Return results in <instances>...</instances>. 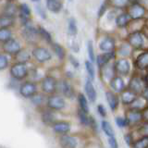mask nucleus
Instances as JSON below:
<instances>
[{
  "label": "nucleus",
  "mask_w": 148,
  "mask_h": 148,
  "mask_svg": "<svg viewBox=\"0 0 148 148\" xmlns=\"http://www.w3.org/2000/svg\"><path fill=\"white\" fill-rule=\"evenodd\" d=\"M108 86L109 88V90L119 95V94H121L124 90L127 89V82L125 81L124 77L115 75L108 82Z\"/></svg>",
  "instance_id": "1a4fd4ad"
},
{
  "label": "nucleus",
  "mask_w": 148,
  "mask_h": 148,
  "mask_svg": "<svg viewBox=\"0 0 148 148\" xmlns=\"http://www.w3.org/2000/svg\"><path fill=\"white\" fill-rule=\"evenodd\" d=\"M32 56L38 62L44 63L52 58V54L45 47H36L32 50Z\"/></svg>",
  "instance_id": "6ab92c4d"
},
{
  "label": "nucleus",
  "mask_w": 148,
  "mask_h": 148,
  "mask_svg": "<svg viewBox=\"0 0 148 148\" xmlns=\"http://www.w3.org/2000/svg\"><path fill=\"white\" fill-rule=\"evenodd\" d=\"M142 32L143 34L146 38L148 39V18H145V25L143 27V30Z\"/></svg>",
  "instance_id": "13d9d810"
},
{
  "label": "nucleus",
  "mask_w": 148,
  "mask_h": 148,
  "mask_svg": "<svg viewBox=\"0 0 148 148\" xmlns=\"http://www.w3.org/2000/svg\"><path fill=\"white\" fill-rule=\"evenodd\" d=\"M87 53H88V57H89V60L92 61V63L95 62V47H94V44H92V41H88L87 43Z\"/></svg>",
  "instance_id": "de8ad7c7"
},
{
  "label": "nucleus",
  "mask_w": 148,
  "mask_h": 148,
  "mask_svg": "<svg viewBox=\"0 0 148 148\" xmlns=\"http://www.w3.org/2000/svg\"><path fill=\"white\" fill-rule=\"evenodd\" d=\"M71 40H69V48H71L73 52H75V53H78L79 51H80V45H79V43L76 41V39L74 38V37L71 36Z\"/></svg>",
  "instance_id": "603ef678"
},
{
  "label": "nucleus",
  "mask_w": 148,
  "mask_h": 148,
  "mask_svg": "<svg viewBox=\"0 0 148 148\" xmlns=\"http://www.w3.org/2000/svg\"><path fill=\"white\" fill-rule=\"evenodd\" d=\"M46 7L51 12L58 13L61 11L63 8V4L61 0H46Z\"/></svg>",
  "instance_id": "c756f323"
},
{
  "label": "nucleus",
  "mask_w": 148,
  "mask_h": 148,
  "mask_svg": "<svg viewBox=\"0 0 148 148\" xmlns=\"http://www.w3.org/2000/svg\"><path fill=\"white\" fill-rule=\"evenodd\" d=\"M8 66V59L5 55L0 54V71L7 69Z\"/></svg>",
  "instance_id": "5fc2aeb1"
},
{
  "label": "nucleus",
  "mask_w": 148,
  "mask_h": 148,
  "mask_svg": "<svg viewBox=\"0 0 148 148\" xmlns=\"http://www.w3.org/2000/svg\"><path fill=\"white\" fill-rule=\"evenodd\" d=\"M110 8H111L110 0H104V2L101 4L98 11H97V17H98V18H103L105 16V14L108 12Z\"/></svg>",
  "instance_id": "79ce46f5"
},
{
  "label": "nucleus",
  "mask_w": 148,
  "mask_h": 148,
  "mask_svg": "<svg viewBox=\"0 0 148 148\" xmlns=\"http://www.w3.org/2000/svg\"><path fill=\"white\" fill-rule=\"evenodd\" d=\"M22 35L27 42L32 43V42H35L38 38V31H37L34 27H32L31 25H24V29L22 31Z\"/></svg>",
  "instance_id": "b1692460"
},
{
  "label": "nucleus",
  "mask_w": 148,
  "mask_h": 148,
  "mask_svg": "<svg viewBox=\"0 0 148 148\" xmlns=\"http://www.w3.org/2000/svg\"><path fill=\"white\" fill-rule=\"evenodd\" d=\"M133 63L127 58H117L113 61V66L116 75L124 78L130 77L132 73Z\"/></svg>",
  "instance_id": "f03ea898"
},
{
  "label": "nucleus",
  "mask_w": 148,
  "mask_h": 148,
  "mask_svg": "<svg viewBox=\"0 0 148 148\" xmlns=\"http://www.w3.org/2000/svg\"><path fill=\"white\" fill-rule=\"evenodd\" d=\"M18 10V8H17V7L15 6V5L9 3L7 5L6 8H5V9H4V14L5 15H8V16L15 17Z\"/></svg>",
  "instance_id": "49530a36"
},
{
  "label": "nucleus",
  "mask_w": 148,
  "mask_h": 148,
  "mask_svg": "<svg viewBox=\"0 0 148 148\" xmlns=\"http://www.w3.org/2000/svg\"><path fill=\"white\" fill-rule=\"evenodd\" d=\"M32 1H39V0H32Z\"/></svg>",
  "instance_id": "69168bd1"
},
{
  "label": "nucleus",
  "mask_w": 148,
  "mask_h": 148,
  "mask_svg": "<svg viewBox=\"0 0 148 148\" xmlns=\"http://www.w3.org/2000/svg\"><path fill=\"white\" fill-rule=\"evenodd\" d=\"M52 128L56 133L63 135V134L69 133L71 130V124L66 120H58L52 125Z\"/></svg>",
  "instance_id": "5701e85b"
},
{
  "label": "nucleus",
  "mask_w": 148,
  "mask_h": 148,
  "mask_svg": "<svg viewBox=\"0 0 148 148\" xmlns=\"http://www.w3.org/2000/svg\"><path fill=\"white\" fill-rule=\"evenodd\" d=\"M68 34L72 37H75L78 34L77 22L73 18H71L68 21Z\"/></svg>",
  "instance_id": "ea45409f"
},
{
  "label": "nucleus",
  "mask_w": 148,
  "mask_h": 148,
  "mask_svg": "<svg viewBox=\"0 0 148 148\" xmlns=\"http://www.w3.org/2000/svg\"><path fill=\"white\" fill-rule=\"evenodd\" d=\"M108 145L109 148H119V143L116 136L108 137Z\"/></svg>",
  "instance_id": "864d4df0"
},
{
  "label": "nucleus",
  "mask_w": 148,
  "mask_h": 148,
  "mask_svg": "<svg viewBox=\"0 0 148 148\" xmlns=\"http://www.w3.org/2000/svg\"><path fill=\"white\" fill-rule=\"evenodd\" d=\"M14 17L8 16L3 14L0 16V27L1 28H9L14 24Z\"/></svg>",
  "instance_id": "4c0bfd02"
},
{
  "label": "nucleus",
  "mask_w": 148,
  "mask_h": 148,
  "mask_svg": "<svg viewBox=\"0 0 148 148\" xmlns=\"http://www.w3.org/2000/svg\"><path fill=\"white\" fill-rule=\"evenodd\" d=\"M146 83L143 78V74L135 71L132 72L130 80L127 82V88L129 90L132 91L133 92H135L136 95H140L142 94V92L145 90V88L146 87Z\"/></svg>",
  "instance_id": "7ed1b4c3"
},
{
  "label": "nucleus",
  "mask_w": 148,
  "mask_h": 148,
  "mask_svg": "<svg viewBox=\"0 0 148 148\" xmlns=\"http://www.w3.org/2000/svg\"><path fill=\"white\" fill-rule=\"evenodd\" d=\"M99 71H100L101 80L103 81L106 83V84H108V82H110L111 79H112L116 75L114 66H113V62H111V63H109L108 65H106L105 67L100 69Z\"/></svg>",
  "instance_id": "4be33fe9"
},
{
  "label": "nucleus",
  "mask_w": 148,
  "mask_h": 148,
  "mask_svg": "<svg viewBox=\"0 0 148 148\" xmlns=\"http://www.w3.org/2000/svg\"><path fill=\"white\" fill-rule=\"evenodd\" d=\"M142 113H143V121L148 122V105L145 106V108L142 110Z\"/></svg>",
  "instance_id": "052dcab7"
},
{
  "label": "nucleus",
  "mask_w": 148,
  "mask_h": 148,
  "mask_svg": "<svg viewBox=\"0 0 148 148\" xmlns=\"http://www.w3.org/2000/svg\"><path fill=\"white\" fill-rule=\"evenodd\" d=\"M42 120H43V122L45 124L50 125V126H52L56 121H58L57 116H56V114L54 113V110L52 109L46 110L42 114Z\"/></svg>",
  "instance_id": "c85d7f7f"
},
{
  "label": "nucleus",
  "mask_w": 148,
  "mask_h": 148,
  "mask_svg": "<svg viewBox=\"0 0 148 148\" xmlns=\"http://www.w3.org/2000/svg\"><path fill=\"white\" fill-rule=\"evenodd\" d=\"M147 106L145 100L143 98L141 95H138V97L133 101V103L129 106L130 108L137 109V110H143Z\"/></svg>",
  "instance_id": "e433bc0d"
},
{
  "label": "nucleus",
  "mask_w": 148,
  "mask_h": 148,
  "mask_svg": "<svg viewBox=\"0 0 148 148\" xmlns=\"http://www.w3.org/2000/svg\"><path fill=\"white\" fill-rule=\"evenodd\" d=\"M130 148H148V138L137 136Z\"/></svg>",
  "instance_id": "f704fd0d"
},
{
  "label": "nucleus",
  "mask_w": 148,
  "mask_h": 148,
  "mask_svg": "<svg viewBox=\"0 0 148 148\" xmlns=\"http://www.w3.org/2000/svg\"><path fill=\"white\" fill-rule=\"evenodd\" d=\"M18 14L24 15L28 18L31 16V9L29 7H28L27 4H21L20 5V7H18Z\"/></svg>",
  "instance_id": "8fccbe9b"
},
{
  "label": "nucleus",
  "mask_w": 148,
  "mask_h": 148,
  "mask_svg": "<svg viewBox=\"0 0 148 148\" xmlns=\"http://www.w3.org/2000/svg\"><path fill=\"white\" fill-rule=\"evenodd\" d=\"M131 21H132V18L127 13V11L121 10V12H119L117 15V17H116L114 24L116 28L119 30H126Z\"/></svg>",
  "instance_id": "4468645a"
},
{
  "label": "nucleus",
  "mask_w": 148,
  "mask_h": 148,
  "mask_svg": "<svg viewBox=\"0 0 148 148\" xmlns=\"http://www.w3.org/2000/svg\"><path fill=\"white\" fill-rule=\"evenodd\" d=\"M37 31H38V34H39V36H41L42 38H43L45 42H47L48 44H52V43H53L52 36H51L50 32H49L48 31H46L44 27L39 26V27H38V29H37Z\"/></svg>",
  "instance_id": "c03bdc74"
},
{
  "label": "nucleus",
  "mask_w": 148,
  "mask_h": 148,
  "mask_svg": "<svg viewBox=\"0 0 148 148\" xmlns=\"http://www.w3.org/2000/svg\"><path fill=\"white\" fill-rule=\"evenodd\" d=\"M31 58V55L29 52L24 49H21L16 54V60L17 62L20 63H26L27 61H29Z\"/></svg>",
  "instance_id": "58836bf2"
},
{
  "label": "nucleus",
  "mask_w": 148,
  "mask_h": 148,
  "mask_svg": "<svg viewBox=\"0 0 148 148\" xmlns=\"http://www.w3.org/2000/svg\"><path fill=\"white\" fill-rule=\"evenodd\" d=\"M124 115L126 116L127 119L129 120L130 127H131L130 129L131 130L136 129L138 126H140V125L143 122L142 110H137V109L127 108L125 109Z\"/></svg>",
  "instance_id": "423d86ee"
},
{
  "label": "nucleus",
  "mask_w": 148,
  "mask_h": 148,
  "mask_svg": "<svg viewBox=\"0 0 148 148\" xmlns=\"http://www.w3.org/2000/svg\"><path fill=\"white\" fill-rule=\"evenodd\" d=\"M58 143L60 148H77L79 141L75 136L68 133L60 135L58 139Z\"/></svg>",
  "instance_id": "f3484780"
},
{
  "label": "nucleus",
  "mask_w": 148,
  "mask_h": 148,
  "mask_svg": "<svg viewBox=\"0 0 148 148\" xmlns=\"http://www.w3.org/2000/svg\"><path fill=\"white\" fill-rule=\"evenodd\" d=\"M36 10H37V13H38L39 15L42 18H46V14H45V9L42 8L41 6H36Z\"/></svg>",
  "instance_id": "bf43d9fd"
},
{
  "label": "nucleus",
  "mask_w": 148,
  "mask_h": 148,
  "mask_svg": "<svg viewBox=\"0 0 148 148\" xmlns=\"http://www.w3.org/2000/svg\"><path fill=\"white\" fill-rule=\"evenodd\" d=\"M130 4H131L130 0H110L111 8L119 10H126Z\"/></svg>",
  "instance_id": "72a5a7b5"
},
{
  "label": "nucleus",
  "mask_w": 148,
  "mask_h": 148,
  "mask_svg": "<svg viewBox=\"0 0 148 148\" xmlns=\"http://www.w3.org/2000/svg\"><path fill=\"white\" fill-rule=\"evenodd\" d=\"M97 113L102 119H106L108 117V109L106 108V106L103 104H98L96 106Z\"/></svg>",
  "instance_id": "3c124183"
},
{
  "label": "nucleus",
  "mask_w": 148,
  "mask_h": 148,
  "mask_svg": "<svg viewBox=\"0 0 148 148\" xmlns=\"http://www.w3.org/2000/svg\"><path fill=\"white\" fill-rule=\"evenodd\" d=\"M12 38V32L8 28H0V42L5 43Z\"/></svg>",
  "instance_id": "a18cd8bd"
},
{
  "label": "nucleus",
  "mask_w": 148,
  "mask_h": 148,
  "mask_svg": "<svg viewBox=\"0 0 148 148\" xmlns=\"http://www.w3.org/2000/svg\"><path fill=\"white\" fill-rule=\"evenodd\" d=\"M136 137H137V136H136L135 132H134L133 130H131V129H130L128 132H125L124 136H123L125 145H126L128 147H131L133 143V142H134V140H135V138H136Z\"/></svg>",
  "instance_id": "c9c22d12"
},
{
  "label": "nucleus",
  "mask_w": 148,
  "mask_h": 148,
  "mask_svg": "<svg viewBox=\"0 0 148 148\" xmlns=\"http://www.w3.org/2000/svg\"><path fill=\"white\" fill-rule=\"evenodd\" d=\"M105 96H106V101L108 105V108L111 110V112H116L120 106V98H119V95L116 94L113 91L111 90H106L105 92Z\"/></svg>",
  "instance_id": "9b49d317"
},
{
  "label": "nucleus",
  "mask_w": 148,
  "mask_h": 148,
  "mask_svg": "<svg viewBox=\"0 0 148 148\" xmlns=\"http://www.w3.org/2000/svg\"><path fill=\"white\" fill-rule=\"evenodd\" d=\"M57 91L66 98H73L75 96V91L72 84L68 80H60L58 82Z\"/></svg>",
  "instance_id": "9d476101"
},
{
  "label": "nucleus",
  "mask_w": 148,
  "mask_h": 148,
  "mask_svg": "<svg viewBox=\"0 0 148 148\" xmlns=\"http://www.w3.org/2000/svg\"><path fill=\"white\" fill-rule=\"evenodd\" d=\"M115 124L119 129L121 130H130V123L127 119L126 116H116L115 117Z\"/></svg>",
  "instance_id": "2f4dec72"
},
{
  "label": "nucleus",
  "mask_w": 148,
  "mask_h": 148,
  "mask_svg": "<svg viewBox=\"0 0 148 148\" xmlns=\"http://www.w3.org/2000/svg\"><path fill=\"white\" fill-rule=\"evenodd\" d=\"M69 61L75 69L80 68V62H79V60L75 57H73V56H71V55L69 56Z\"/></svg>",
  "instance_id": "4d7b16f0"
},
{
  "label": "nucleus",
  "mask_w": 148,
  "mask_h": 148,
  "mask_svg": "<svg viewBox=\"0 0 148 148\" xmlns=\"http://www.w3.org/2000/svg\"><path fill=\"white\" fill-rule=\"evenodd\" d=\"M117 45V40L112 34H106L101 37L98 42V48L102 53L115 52Z\"/></svg>",
  "instance_id": "20e7f679"
},
{
  "label": "nucleus",
  "mask_w": 148,
  "mask_h": 148,
  "mask_svg": "<svg viewBox=\"0 0 148 148\" xmlns=\"http://www.w3.org/2000/svg\"><path fill=\"white\" fill-rule=\"evenodd\" d=\"M136 133V136H143L148 138V122L143 121L140 126L133 130Z\"/></svg>",
  "instance_id": "a19ab883"
},
{
  "label": "nucleus",
  "mask_w": 148,
  "mask_h": 148,
  "mask_svg": "<svg viewBox=\"0 0 148 148\" xmlns=\"http://www.w3.org/2000/svg\"><path fill=\"white\" fill-rule=\"evenodd\" d=\"M77 101H78L79 108L89 114L90 113V106H89L90 102L86 97V95L84 94H82V92H79L77 95Z\"/></svg>",
  "instance_id": "cd10ccee"
},
{
  "label": "nucleus",
  "mask_w": 148,
  "mask_h": 148,
  "mask_svg": "<svg viewBox=\"0 0 148 148\" xmlns=\"http://www.w3.org/2000/svg\"><path fill=\"white\" fill-rule=\"evenodd\" d=\"M132 63L136 71L140 73L148 71V49L139 51L138 56L133 58Z\"/></svg>",
  "instance_id": "39448f33"
},
{
  "label": "nucleus",
  "mask_w": 148,
  "mask_h": 148,
  "mask_svg": "<svg viewBox=\"0 0 148 148\" xmlns=\"http://www.w3.org/2000/svg\"><path fill=\"white\" fill-rule=\"evenodd\" d=\"M143 78H145V81L146 85L148 86V71H146L145 74H143Z\"/></svg>",
  "instance_id": "0e129e2a"
},
{
  "label": "nucleus",
  "mask_w": 148,
  "mask_h": 148,
  "mask_svg": "<svg viewBox=\"0 0 148 148\" xmlns=\"http://www.w3.org/2000/svg\"><path fill=\"white\" fill-rule=\"evenodd\" d=\"M132 53H133V49L132 48V46L127 43V41L125 39L117 45V48H116L117 58H132Z\"/></svg>",
  "instance_id": "dca6fc26"
},
{
  "label": "nucleus",
  "mask_w": 148,
  "mask_h": 148,
  "mask_svg": "<svg viewBox=\"0 0 148 148\" xmlns=\"http://www.w3.org/2000/svg\"><path fill=\"white\" fill-rule=\"evenodd\" d=\"M57 86H58V81L54 77L46 76L42 81V90L44 92L48 95H53L55 92H57Z\"/></svg>",
  "instance_id": "ddd939ff"
},
{
  "label": "nucleus",
  "mask_w": 148,
  "mask_h": 148,
  "mask_svg": "<svg viewBox=\"0 0 148 148\" xmlns=\"http://www.w3.org/2000/svg\"><path fill=\"white\" fill-rule=\"evenodd\" d=\"M47 106L49 109H52L54 111H61L65 108H66V100L65 97L62 96L61 95H51L48 98L47 101Z\"/></svg>",
  "instance_id": "6e6552de"
},
{
  "label": "nucleus",
  "mask_w": 148,
  "mask_h": 148,
  "mask_svg": "<svg viewBox=\"0 0 148 148\" xmlns=\"http://www.w3.org/2000/svg\"><path fill=\"white\" fill-rule=\"evenodd\" d=\"M84 66H85V69H86V72H87V75L88 78L90 80L94 81L95 78V69L94 66V63L90 60H86L85 63H84Z\"/></svg>",
  "instance_id": "37998d69"
},
{
  "label": "nucleus",
  "mask_w": 148,
  "mask_h": 148,
  "mask_svg": "<svg viewBox=\"0 0 148 148\" xmlns=\"http://www.w3.org/2000/svg\"><path fill=\"white\" fill-rule=\"evenodd\" d=\"M143 99L145 100V102H146V104L148 105V86H146L145 88V90H143V92H142V94L140 95Z\"/></svg>",
  "instance_id": "680f3d73"
},
{
  "label": "nucleus",
  "mask_w": 148,
  "mask_h": 148,
  "mask_svg": "<svg viewBox=\"0 0 148 148\" xmlns=\"http://www.w3.org/2000/svg\"><path fill=\"white\" fill-rule=\"evenodd\" d=\"M127 13L130 15L132 20H140V18H145L146 17L147 11L141 4L137 2L131 3L126 8Z\"/></svg>",
  "instance_id": "0eeeda50"
},
{
  "label": "nucleus",
  "mask_w": 148,
  "mask_h": 148,
  "mask_svg": "<svg viewBox=\"0 0 148 148\" xmlns=\"http://www.w3.org/2000/svg\"><path fill=\"white\" fill-rule=\"evenodd\" d=\"M31 98H32V103H34V105H41V104H43L44 101H45V97H44V95H42L35 94L34 96L31 97Z\"/></svg>",
  "instance_id": "6e6d98bb"
},
{
  "label": "nucleus",
  "mask_w": 148,
  "mask_h": 148,
  "mask_svg": "<svg viewBox=\"0 0 148 148\" xmlns=\"http://www.w3.org/2000/svg\"><path fill=\"white\" fill-rule=\"evenodd\" d=\"M117 58V54L115 52H108V53H101L98 56H96L95 62L98 69H102L105 67L106 65H108L111 62H113L114 60Z\"/></svg>",
  "instance_id": "2eb2a0df"
},
{
  "label": "nucleus",
  "mask_w": 148,
  "mask_h": 148,
  "mask_svg": "<svg viewBox=\"0 0 148 148\" xmlns=\"http://www.w3.org/2000/svg\"><path fill=\"white\" fill-rule=\"evenodd\" d=\"M37 92V86L32 82H25L20 88V94L26 98H31Z\"/></svg>",
  "instance_id": "412c9836"
},
{
  "label": "nucleus",
  "mask_w": 148,
  "mask_h": 148,
  "mask_svg": "<svg viewBox=\"0 0 148 148\" xmlns=\"http://www.w3.org/2000/svg\"><path fill=\"white\" fill-rule=\"evenodd\" d=\"M51 45H52V49L54 51L55 55L58 57V58L60 60L65 59V58H66V56H67V53L63 46L59 44H57V43H52Z\"/></svg>",
  "instance_id": "473e14b6"
},
{
  "label": "nucleus",
  "mask_w": 148,
  "mask_h": 148,
  "mask_svg": "<svg viewBox=\"0 0 148 148\" xmlns=\"http://www.w3.org/2000/svg\"><path fill=\"white\" fill-rule=\"evenodd\" d=\"M100 129L101 131L103 132V133L108 137H112V136H116L115 135V130L112 126V124H111L108 119H103L101 120V123H100Z\"/></svg>",
  "instance_id": "a878e982"
},
{
  "label": "nucleus",
  "mask_w": 148,
  "mask_h": 148,
  "mask_svg": "<svg viewBox=\"0 0 148 148\" xmlns=\"http://www.w3.org/2000/svg\"><path fill=\"white\" fill-rule=\"evenodd\" d=\"M84 92H85V95L89 100L90 103L94 104L97 100V92L96 89L92 83V81L90 80L89 78H87L85 80L84 83Z\"/></svg>",
  "instance_id": "a211bd4d"
},
{
  "label": "nucleus",
  "mask_w": 148,
  "mask_h": 148,
  "mask_svg": "<svg viewBox=\"0 0 148 148\" xmlns=\"http://www.w3.org/2000/svg\"><path fill=\"white\" fill-rule=\"evenodd\" d=\"M135 2L141 4L142 6L146 9V11L148 12V0H136Z\"/></svg>",
  "instance_id": "e2e57ef3"
},
{
  "label": "nucleus",
  "mask_w": 148,
  "mask_h": 148,
  "mask_svg": "<svg viewBox=\"0 0 148 148\" xmlns=\"http://www.w3.org/2000/svg\"><path fill=\"white\" fill-rule=\"evenodd\" d=\"M146 18V17H145ZM145 18H140V20H132V21L130 22V24L127 27V34L130 32H142L143 27L145 25Z\"/></svg>",
  "instance_id": "bb28decb"
},
{
  "label": "nucleus",
  "mask_w": 148,
  "mask_h": 148,
  "mask_svg": "<svg viewBox=\"0 0 148 148\" xmlns=\"http://www.w3.org/2000/svg\"><path fill=\"white\" fill-rule=\"evenodd\" d=\"M10 74L16 80L24 79L28 74V68L26 66V63L17 62L16 64H14L10 68Z\"/></svg>",
  "instance_id": "f8f14e48"
},
{
  "label": "nucleus",
  "mask_w": 148,
  "mask_h": 148,
  "mask_svg": "<svg viewBox=\"0 0 148 148\" xmlns=\"http://www.w3.org/2000/svg\"><path fill=\"white\" fill-rule=\"evenodd\" d=\"M125 40L132 46L133 51H143L148 49V39L142 32H133L127 34Z\"/></svg>",
  "instance_id": "f257e3e1"
},
{
  "label": "nucleus",
  "mask_w": 148,
  "mask_h": 148,
  "mask_svg": "<svg viewBox=\"0 0 148 148\" xmlns=\"http://www.w3.org/2000/svg\"><path fill=\"white\" fill-rule=\"evenodd\" d=\"M138 97V95L132 91L129 90L128 88L126 90H124L121 94H119V98H120V105H122L124 108H129L131 106L133 101Z\"/></svg>",
  "instance_id": "aec40b11"
},
{
  "label": "nucleus",
  "mask_w": 148,
  "mask_h": 148,
  "mask_svg": "<svg viewBox=\"0 0 148 148\" xmlns=\"http://www.w3.org/2000/svg\"><path fill=\"white\" fill-rule=\"evenodd\" d=\"M89 129H91V131L94 132V133H98L99 132V129H100V126L98 125V122H97V120L95 119V118H94L92 116L90 117V125H89Z\"/></svg>",
  "instance_id": "09e8293b"
},
{
  "label": "nucleus",
  "mask_w": 148,
  "mask_h": 148,
  "mask_svg": "<svg viewBox=\"0 0 148 148\" xmlns=\"http://www.w3.org/2000/svg\"><path fill=\"white\" fill-rule=\"evenodd\" d=\"M3 48L4 51L8 54H14L16 55L18 51L21 49V44L15 39H9L8 41L3 43Z\"/></svg>",
  "instance_id": "393cba45"
},
{
  "label": "nucleus",
  "mask_w": 148,
  "mask_h": 148,
  "mask_svg": "<svg viewBox=\"0 0 148 148\" xmlns=\"http://www.w3.org/2000/svg\"><path fill=\"white\" fill-rule=\"evenodd\" d=\"M77 117H78V119H79V122L81 123L82 126L89 128L90 117H91L89 114L84 112V111H82L80 108H78V110H77Z\"/></svg>",
  "instance_id": "7c9ffc66"
}]
</instances>
